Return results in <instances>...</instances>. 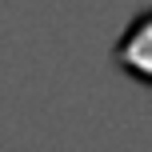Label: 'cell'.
<instances>
[{"label":"cell","instance_id":"1","mask_svg":"<svg viewBox=\"0 0 152 152\" xmlns=\"http://www.w3.org/2000/svg\"><path fill=\"white\" fill-rule=\"evenodd\" d=\"M116 64H120L128 76L152 84V8L140 12L136 20H132V28L120 36V44H116Z\"/></svg>","mask_w":152,"mask_h":152}]
</instances>
